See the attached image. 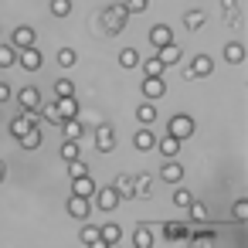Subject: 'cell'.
<instances>
[{
    "label": "cell",
    "instance_id": "1",
    "mask_svg": "<svg viewBox=\"0 0 248 248\" xmlns=\"http://www.w3.org/2000/svg\"><path fill=\"white\" fill-rule=\"evenodd\" d=\"M126 21H129V11H126L123 4H112V7L102 11V24H106L109 34H119V31L126 28Z\"/></svg>",
    "mask_w": 248,
    "mask_h": 248
},
{
    "label": "cell",
    "instance_id": "2",
    "mask_svg": "<svg viewBox=\"0 0 248 248\" xmlns=\"http://www.w3.org/2000/svg\"><path fill=\"white\" fill-rule=\"evenodd\" d=\"M17 65L24 72H38L45 65V55L38 51V45H28V48H17Z\"/></svg>",
    "mask_w": 248,
    "mask_h": 248
},
{
    "label": "cell",
    "instance_id": "3",
    "mask_svg": "<svg viewBox=\"0 0 248 248\" xmlns=\"http://www.w3.org/2000/svg\"><path fill=\"white\" fill-rule=\"evenodd\" d=\"M167 133H170V136H177V140L184 143V140H190V136H194V119H190L187 112H177V116L170 119Z\"/></svg>",
    "mask_w": 248,
    "mask_h": 248
},
{
    "label": "cell",
    "instance_id": "4",
    "mask_svg": "<svg viewBox=\"0 0 248 248\" xmlns=\"http://www.w3.org/2000/svg\"><path fill=\"white\" fill-rule=\"evenodd\" d=\"M95 150L99 153H112L116 150V129H112V123H99L95 126Z\"/></svg>",
    "mask_w": 248,
    "mask_h": 248
},
{
    "label": "cell",
    "instance_id": "5",
    "mask_svg": "<svg viewBox=\"0 0 248 248\" xmlns=\"http://www.w3.org/2000/svg\"><path fill=\"white\" fill-rule=\"evenodd\" d=\"M92 197H95V204H99L102 211H116V207H119V201H123V197H119V190H116L112 184H109V187H99V184H95Z\"/></svg>",
    "mask_w": 248,
    "mask_h": 248
},
{
    "label": "cell",
    "instance_id": "6",
    "mask_svg": "<svg viewBox=\"0 0 248 248\" xmlns=\"http://www.w3.org/2000/svg\"><path fill=\"white\" fill-rule=\"evenodd\" d=\"M214 72V58L211 55H194V62L187 65V75L190 78H207Z\"/></svg>",
    "mask_w": 248,
    "mask_h": 248
},
{
    "label": "cell",
    "instance_id": "7",
    "mask_svg": "<svg viewBox=\"0 0 248 248\" xmlns=\"http://www.w3.org/2000/svg\"><path fill=\"white\" fill-rule=\"evenodd\" d=\"M143 95H146L150 102H156L160 95H167V78H163V75H146V78H143Z\"/></svg>",
    "mask_w": 248,
    "mask_h": 248
},
{
    "label": "cell",
    "instance_id": "8",
    "mask_svg": "<svg viewBox=\"0 0 248 248\" xmlns=\"http://www.w3.org/2000/svg\"><path fill=\"white\" fill-rule=\"evenodd\" d=\"M160 180H167V184H180V180H184V167L177 163V156H163V163H160Z\"/></svg>",
    "mask_w": 248,
    "mask_h": 248
},
{
    "label": "cell",
    "instance_id": "9",
    "mask_svg": "<svg viewBox=\"0 0 248 248\" xmlns=\"http://www.w3.org/2000/svg\"><path fill=\"white\" fill-rule=\"evenodd\" d=\"M11 45H14V48H28V45H38V31H34V28H28V24L14 28V34H11Z\"/></svg>",
    "mask_w": 248,
    "mask_h": 248
},
{
    "label": "cell",
    "instance_id": "10",
    "mask_svg": "<svg viewBox=\"0 0 248 248\" xmlns=\"http://www.w3.org/2000/svg\"><path fill=\"white\" fill-rule=\"evenodd\" d=\"M153 143H156V133H153L150 126H140V129H136V136H133V150L150 153V150H153Z\"/></svg>",
    "mask_w": 248,
    "mask_h": 248
},
{
    "label": "cell",
    "instance_id": "11",
    "mask_svg": "<svg viewBox=\"0 0 248 248\" xmlns=\"http://www.w3.org/2000/svg\"><path fill=\"white\" fill-rule=\"evenodd\" d=\"M68 214L85 221V217L92 214V201H89V197H82V194H72V197H68Z\"/></svg>",
    "mask_w": 248,
    "mask_h": 248
},
{
    "label": "cell",
    "instance_id": "12",
    "mask_svg": "<svg viewBox=\"0 0 248 248\" xmlns=\"http://www.w3.org/2000/svg\"><path fill=\"white\" fill-rule=\"evenodd\" d=\"M58 126H62L65 140H82V136H85V123H82L78 116H72V119H62Z\"/></svg>",
    "mask_w": 248,
    "mask_h": 248
},
{
    "label": "cell",
    "instance_id": "13",
    "mask_svg": "<svg viewBox=\"0 0 248 248\" xmlns=\"http://www.w3.org/2000/svg\"><path fill=\"white\" fill-rule=\"evenodd\" d=\"M119 241H123V228L116 221H109V224L99 228V245H119Z\"/></svg>",
    "mask_w": 248,
    "mask_h": 248
},
{
    "label": "cell",
    "instance_id": "14",
    "mask_svg": "<svg viewBox=\"0 0 248 248\" xmlns=\"http://www.w3.org/2000/svg\"><path fill=\"white\" fill-rule=\"evenodd\" d=\"M173 41V31L167 28V24H153L150 28V45L153 48H163V45H170Z\"/></svg>",
    "mask_w": 248,
    "mask_h": 248
},
{
    "label": "cell",
    "instance_id": "15",
    "mask_svg": "<svg viewBox=\"0 0 248 248\" xmlns=\"http://www.w3.org/2000/svg\"><path fill=\"white\" fill-rule=\"evenodd\" d=\"M17 102H21V109H38V106H41V92H38L34 85H24V89L17 92Z\"/></svg>",
    "mask_w": 248,
    "mask_h": 248
},
{
    "label": "cell",
    "instance_id": "16",
    "mask_svg": "<svg viewBox=\"0 0 248 248\" xmlns=\"http://www.w3.org/2000/svg\"><path fill=\"white\" fill-rule=\"evenodd\" d=\"M153 150H160L163 156H177V153H180V140H177V136H170V133H167V136H156Z\"/></svg>",
    "mask_w": 248,
    "mask_h": 248
},
{
    "label": "cell",
    "instance_id": "17",
    "mask_svg": "<svg viewBox=\"0 0 248 248\" xmlns=\"http://www.w3.org/2000/svg\"><path fill=\"white\" fill-rule=\"evenodd\" d=\"M187 231H190V228H187L184 221H167V224H163V238H167V241H187Z\"/></svg>",
    "mask_w": 248,
    "mask_h": 248
},
{
    "label": "cell",
    "instance_id": "18",
    "mask_svg": "<svg viewBox=\"0 0 248 248\" xmlns=\"http://www.w3.org/2000/svg\"><path fill=\"white\" fill-rule=\"evenodd\" d=\"M95 190V180L92 173H82V177H72V194H82V197H92Z\"/></svg>",
    "mask_w": 248,
    "mask_h": 248
},
{
    "label": "cell",
    "instance_id": "19",
    "mask_svg": "<svg viewBox=\"0 0 248 248\" xmlns=\"http://www.w3.org/2000/svg\"><path fill=\"white\" fill-rule=\"evenodd\" d=\"M156 55H160V62H163V65H177L184 51H180V45H177V41H170V45H163V48H156Z\"/></svg>",
    "mask_w": 248,
    "mask_h": 248
},
{
    "label": "cell",
    "instance_id": "20",
    "mask_svg": "<svg viewBox=\"0 0 248 248\" xmlns=\"http://www.w3.org/2000/svg\"><path fill=\"white\" fill-rule=\"evenodd\" d=\"M224 62L241 65V62H245V45H241V41H228V45H224Z\"/></svg>",
    "mask_w": 248,
    "mask_h": 248
},
{
    "label": "cell",
    "instance_id": "21",
    "mask_svg": "<svg viewBox=\"0 0 248 248\" xmlns=\"http://www.w3.org/2000/svg\"><path fill=\"white\" fill-rule=\"evenodd\" d=\"M55 102H58V112H62V119H72V116H78V102H75V95H58Z\"/></svg>",
    "mask_w": 248,
    "mask_h": 248
},
{
    "label": "cell",
    "instance_id": "22",
    "mask_svg": "<svg viewBox=\"0 0 248 248\" xmlns=\"http://www.w3.org/2000/svg\"><path fill=\"white\" fill-rule=\"evenodd\" d=\"M38 112H41V123H62V112H58V102H41L38 106Z\"/></svg>",
    "mask_w": 248,
    "mask_h": 248
},
{
    "label": "cell",
    "instance_id": "23",
    "mask_svg": "<svg viewBox=\"0 0 248 248\" xmlns=\"http://www.w3.org/2000/svg\"><path fill=\"white\" fill-rule=\"evenodd\" d=\"M17 143H21V150H38V146H41V129L31 126L24 136H17Z\"/></svg>",
    "mask_w": 248,
    "mask_h": 248
},
{
    "label": "cell",
    "instance_id": "24",
    "mask_svg": "<svg viewBox=\"0 0 248 248\" xmlns=\"http://www.w3.org/2000/svg\"><path fill=\"white\" fill-rule=\"evenodd\" d=\"M136 119H140L143 126H150V123L156 119V106H153L150 99H146V102H140V109H136Z\"/></svg>",
    "mask_w": 248,
    "mask_h": 248
},
{
    "label": "cell",
    "instance_id": "25",
    "mask_svg": "<svg viewBox=\"0 0 248 248\" xmlns=\"http://www.w3.org/2000/svg\"><path fill=\"white\" fill-rule=\"evenodd\" d=\"M184 24H187V31H197V28H204V11H201V7L187 11V14H184Z\"/></svg>",
    "mask_w": 248,
    "mask_h": 248
},
{
    "label": "cell",
    "instance_id": "26",
    "mask_svg": "<svg viewBox=\"0 0 248 248\" xmlns=\"http://www.w3.org/2000/svg\"><path fill=\"white\" fill-rule=\"evenodd\" d=\"M116 190H119V197H136V187H133V177H116V184H112Z\"/></svg>",
    "mask_w": 248,
    "mask_h": 248
},
{
    "label": "cell",
    "instance_id": "27",
    "mask_svg": "<svg viewBox=\"0 0 248 248\" xmlns=\"http://www.w3.org/2000/svg\"><path fill=\"white\" fill-rule=\"evenodd\" d=\"M133 245H140V248H150V245H153V231H150L146 224H140V228L133 231Z\"/></svg>",
    "mask_w": 248,
    "mask_h": 248
},
{
    "label": "cell",
    "instance_id": "28",
    "mask_svg": "<svg viewBox=\"0 0 248 248\" xmlns=\"http://www.w3.org/2000/svg\"><path fill=\"white\" fill-rule=\"evenodd\" d=\"M17 65V48L14 45H0V68H11Z\"/></svg>",
    "mask_w": 248,
    "mask_h": 248
},
{
    "label": "cell",
    "instance_id": "29",
    "mask_svg": "<svg viewBox=\"0 0 248 248\" xmlns=\"http://www.w3.org/2000/svg\"><path fill=\"white\" fill-rule=\"evenodd\" d=\"M119 65H123V68H136V65H140V51H136V48H123V51H119Z\"/></svg>",
    "mask_w": 248,
    "mask_h": 248
},
{
    "label": "cell",
    "instance_id": "30",
    "mask_svg": "<svg viewBox=\"0 0 248 248\" xmlns=\"http://www.w3.org/2000/svg\"><path fill=\"white\" fill-rule=\"evenodd\" d=\"M78 241H82V245H99V228H95V224H82Z\"/></svg>",
    "mask_w": 248,
    "mask_h": 248
},
{
    "label": "cell",
    "instance_id": "31",
    "mask_svg": "<svg viewBox=\"0 0 248 248\" xmlns=\"http://www.w3.org/2000/svg\"><path fill=\"white\" fill-rule=\"evenodd\" d=\"M75 62H78V51L75 48H58V65L62 68H72Z\"/></svg>",
    "mask_w": 248,
    "mask_h": 248
},
{
    "label": "cell",
    "instance_id": "32",
    "mask_svg": "<svg viewBox=\"0 0 248 248\" xmlns=\"http://www.w3.org/2000/svg\"><path fill=\"white\" fill-rule=\"evenodd\" d=\"M48 11H51L55 17H68V14H72V0H51Z\"/></svg>",
    "mask_w": 248,
    "mask_h": 248
},
{
    "label": "cell",
    "instance_id": "33",
    "mask_svg": "<svg viewBox=\"0 0 248 248\" xmlns=\"http://www.w3.org/2000/svg\"><path fill=\"white\" fill-rule=\"evenodd\" d=\"M163 68H167V65L160 62V55H153V58L143 62V72H146V75H163Z\"/></svg>",
    "mask_w": 248,
    "mask_h": 248
},
{
    "label": "cell",
    "instance_id": "34",
    "mask_svg": "<svg viewBox=\"0 0 248 248\" xmlns=\"http://www.w3.org/2000/svg\"><path fill=\"white\" fill-rule=\"evenodd\" d=\"M75 156H82L78 140H65V143H62V160H75Z\"/></svg>",
    "mask_w": 248,
    "mask_h": 248
},
{
    "label": "cell",
    "instance_id": "35",
    "mask_svg": "<svg viewBox=\"0 0 248 248\" xmlns=\"http://www.w3.org/2000/svg\"><path fill=\"white\" fill-rule=\"evenodd\" d=\"M150 184H153V177H150V173H140V177H133V187H136V197H140V194L146 197V194H150Z\"/></svg>",
    "mask_w": 248,
    "mask_h": 248
},
{
    "label": "cell",
    "instance_id": "36",
    "mask_svg": "<svg viewBox=\"0 0 248 248\" xmlns=\"http://www.w3.org/2000/svg\"><path fill=\"white\" fill-rule=\"evenodd\" d=\"M187 211H190L194 224H197V221H207V207H204L201 201H190V204H187Z\"/></svg>",
    "mask_w": 248,
    "mask_h": 248
},
{
    "label": "cell",
    "instance_id": "37",
    "mask_svg": "<svg viewBox=\"0 0 248 248\" xmlns=\"http://www.w3.org/2000/svg\"><path fill=\"white\" fill-rule=\"evenodd\" d=\"M187 241H204V245H211V241H217V234L214 231H187Z\"/></svg>",
    "mask_w": 248,
    "mask_h": 248
},
{
    "label": "cell",
    "instance_id": "38",
    "mask_svg": "<svg viewBox=\"0 0 248 248\" xmlns=\"http://www.w3.org/2000/svg\"><path fill=\"white\" fill-rule=\"evenodd\" d=\"M68 173L72 177H82V173H89V163L82 156H75V160H68Z\"/></svg>",
    "mask_w": 248,
    "mask_h": 248
},
{
    "label": "cell",
    "instance_id": "39",
    "mask_svg": "<svg viewBox=\"0 0 248 248\" xmlns=\"http://www.w3.org/2000/svg\"><path fill=\"white\" fill-rule=\"evenodd\" d=\"M190 201H194V194H190L187 187H177V190H173V204H177V207H187Z\"/></svg>",
    "mask_w": 248,
    "mask_h": 248
},
{
    "label": "cell",
    "instance_id": "40",
    "mask_svg": "<svg viewBox=\"0 0 248 248\" xmlns=\"http://www.w3.org/2000/svg\"><path fill=\"white\" fill-rule=\"evenodd\" d=\"M231 214H234V221H248V201H245V197H238V201H234V207H231Z\"/></svg>",
    "mask_w": 248,
    "mask_h": 248
},
{
    "label": "cell",
    "instance_id": "41",
    "mask_svg": "<svg viewBox=\"0 0 248 248\" xmlns=\"http://www.w3.org/2000/svg\"><path fill=\"white\" fill-rule=\"evenodd\" d=\"M55 95H75L72 78H58V82H55Z\"/></svg>",
    "mask_w": 248,
    "mask_h": 248
},
{
    "label": "cell",
    "instance_id": "42",
    "mask_svg": "<svg viewBox=\"0 0 248 248\" xmlns=\"http://www.w3.org/2000/svg\"><path fill=\"white\" fill-rule=\"evenodd\" d=\"M129 14H143L146 7H150V0H126V4H123Z\"/></svg>",
    "mask_w": 248,
    "mask_h": 248
},
{
    "label": "cell",
    "instance_id": "43",
    "mask_svg": "<svg viewBox=\"0 0 248 248\" xmlns=\"http://www.w3.org/2000/svg\"><path fill=\"white\" fill-rule=\"evenodd\" d=\"M11 99V85L7 82H0V102H7Z\"/></svg>",
    "mask_w": 248,
    "mask_h": 248
},
{
    "label": "cell",
    "instance_id": "44",
    "mask_svg": "<svg viewBox=\"0 0 248 248\" xmlns=\"http://www.w3.org/2000/svg\"><path fill=\"white\" fill-rule=\"evenodd\" d=\"M221 7H224V11H228V14L234 17V0H221Z\"/></svg>",
    "mask_w": 248,
    "mask_h": 248
},
{
    "label": "cell",
    "instance_id": "45",
    "mask_svg": "<svg viewBox=\"0 0 248 248\" xmlns=\"http://www.w3.org/2000/svg\"><path fill=\"white\" fill-rule=\"evenodd\" d=\"M4 177H7V163L0 160V184H4Z\"/></svg>",
    "mask_w": 248,
    "mask_h": 248
}]
</instances>
